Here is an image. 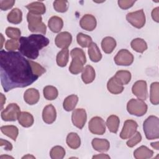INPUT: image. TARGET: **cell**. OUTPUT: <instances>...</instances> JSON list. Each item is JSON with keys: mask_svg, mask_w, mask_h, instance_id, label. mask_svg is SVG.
<instances>
[{"mask_svg": "<svg viewBox=\"0 0 159 159\" xmlns=\"http://www.w3.org/2000/svg\"><path fill=\"white\" fill-rule=\"evenodd\" d=\"M114 61L119 66H129L134 61V56L132 53L126 49H121L115 56Z\"/></svg>", "mask_w": 159, "mask_h": 159, "instance_id": "10", "label": "cell"}, {"mask_svg": "<svg viewBox=\"0 0 159 159\" xmlns=\"http://www.w3.org/2000/svg\"><path fill=\"white\" fill-rule=\"evenodd\" d=\"M141 140H142V135L139 132L137 131L130 138H129V140H127V142H126V144L129 147L132 148L135 146L139 142H140Z\"/></svg>", "mask_w": 159, "mask_h": 159, "instance_id": "42", "label": "cell"}, {"mask_svg": "<svg viewBox=\"0 0 159 159\" xmlns=\"http://www.w3.org/2000/svg\"><path fill=\"white\" fill-rule=\"evenodd\" d=\"M48 26L52 32L58 33L63 27V21L58 16H52L48 21Z\"/></svg>", "mask_w": 159, "mask_h": 159, "instance_id": "20", "label": "cell"}, {"mask_svg": "<svg viewBox=\"0 0 159 159\" xmlns=\"http://www.w3.org/2000/svg\"><path fill=\"white\" fill-rule=\"evenodd\" d=\"M137 127L138 124L135 120L131 119L126 120L120 133V137L124 140L130 138L137 132Z\"/></svg>", "mask_w": 159, "mask_h": 159, "instance_id": "13", "label": "cell"}, {"mask_svg": "<svg viewBox=\"0 0 159 159\" xmlns=\"http://www.w3.org/2000/svg\"><path fill=\"white\" fill-rule=\"evenodd\" d=\"M159 7H157L154 8L152 11V17L153 20H155L156 22H159Z\"/></svg>", "mask_w": 159, "mask_h": 159, "instance_id": "47", "label": "cell"}, {"mask_svg": "<svg viewBox=\"0 0 159 159\" xmlns=\"http://www.w3.org/2000/svg\"><path fill=\"white\" fill-rule=\"evenodd\" d=\"M93 158H110V157L107 154L101 153L96 155H94L93 157Z\"/></svg>", "mask_w": 159, "mask_h": 159, "instance_id": "48", "label": "cell"}, {"mask_svg": "<svg viewBox=\"0 0 159 159\" xmlns=\"http://www.w3.org/2000/svg\"><path fill=\"white\" fill-rule=\"evenodd\" d=\"M25 7L29 10V12L39 16L45 14L46 11L45 4L42 2L40 1H35L30 3L26 5Z\"/></svg>", "mask_w": 159, "mask_h": 159, "instance_id": "19", "label": "cell"}, {"mask_svg": "<svg viewBox=\"0 0 159 159\" xmlns=\"http://www.w3.org/2000/svg\"><path fill=\"white\" fill-rule=\"evenodd\" d=\"M135 2V1L131 0H119L117 1L119 6L122 9H128L132 7Z\"/></svg>", "mask_w": 159, "mask_h": 159, "instance_id": "45", "label": "cell"}, {"mask_svg": "<svg viewBox=\"0 0 159 159\" xmlns=\"http://www.w3.org/2000/svg\"><path fill=\"white\" fill-rule=\"evenodd\" d=\"M1 131L8 137H10L14 141L16 140V139L19 134V129L15 125H3L1 127Z\"/></svg>", "mask_w": 159, "mask_h": 159, "instance_id": "32", "label": "cell"}, {"mask_svg": "<svg viewBox=\"0 0 159 159\" xmlns=\"http://www.w3.org/2000/svg\"><path fill=\"white\" fill-rule=\"evenodd\" d=\"M96 76L95 70L91 65H86L82 71L81 79L85 84L92 83Z\"/></svg>", "mask_w": 159, "mask_h": 159, "instance_id": "21", "label": "cell"}, {"mask_svg": "<svg viewBox=\"0 0 159 159\" xmlns=\"http://www.w3.org/2000/svg\"><path fill=\"white\" fill-rule=\"evenodd\" d=\"M24 99L25 102L29 105L35 104L40 99L39 91L32 88L27 89L24 94Z\"/></svg>", "mask_w": 159, "mask_h": 159, "instance_id": "17", "label": "cell"}, {"mask_svg": "<svg viewBox=\"0 0 159 159\" xmlns=\"http://www.w3.org/2000/svg\"><path fill=\"white\" fill-rule=\"evenodd\" d=\"M43 93L44 98L48 101H52L55 99L58 95L57 89L55 86L50 85L44 87Z\"/></svg>", "mask_w": 159, "mask_h": 159, "instance_id": "36", "label": "cell"}, {"mask_svg": "<svg viewBox=\"0 0 159 159\" xmlns=\"http://www.w3.org/2000/svg\"><path fill=\"white\" fill-rule=\"evenodd\" d=\"M93 148L99 152H107L110 148V143L107 139L94 138L91 142Z\"/></svg>", "mask_w": 159, "mask_h": 159, "instance_id": "18", "label": "cell"}, {"mask_svg": "<svg viewBox=\"0 0 159 159\" xmlns=\"http://www.w3.org/2000/svg\"><path fill=\"white\" fill-rule=\"evenodd\" d=\"M126 20L137 29L142 28L146 22L145 15L143 9L129 12L126 15Z\"/></svg>", "mask_w": 159, "mask_h": 159, "instance_id": "7", "label": "cell"}, {"mask_svg": "<svg viewBox=\"0 0 159 159\" xmlns=\"http://www.w3.org/2000/svg\"><path fill=\"white\" fill-rule=\"evenodd\" d=\"M19 41L17 39L7 40L5 43V48L7 51H15L19 48Z\"/></svg>", "mask_w": 159, "mask_h": 159, "instance_id": "43", "label": "cell"}, {"mask_svg": "<svg viewBox=\"0 0 159 159\" xmlns=\"http://www.w3.org/2000/svg\"><path fill=\"white\" fill-rule=\"evenodd\" d=\"M54 9L58 12H65L68 9V2L65 0H57L53 3Z\"/></svg>", "mask_w": 159, "mask_h": 159, "instance_id": "39", "label": "cell"}, {"mask_svg": "<svg viewBox=\"0 0 159 159\" xmlns=\"http://www.w3.org/2000/svg\"><path fill=\"white\" fill-rule=\"evenodd\" d=\"M132 91L138 99L146 100L148 96L147 82L144 80L137 81L132 86Z\"/></svg>", "mask_w": 159, "mask_h": 159, "instance_id": "12", "label": "cell"}, {"mask_svg": "<svg viewBox=\"0 0 159 159\" xmlns=\"http://www.w3.org/2000/svg\"><path fill=\"white\" fill-rule=\"evenodd\" d=\"M1 83L5 92L17 88H25L35 82L38 76L32 71L29 60L20 52H0Z\"/></svg>", "mask_w": 159, "mask_h": 159, "instance_id": "1", "label": "cell"}, {"mask_svg": "<svg viewBox=\"0 0 159 159\" xmlns=\"http://www.w3.org/2000/svg\"><path fill=\"white\" fill-rule=\"evenodd\" d=\"M115 79L122 85L127 84L131 80V73L127 70H119L114 76Z\"/></svg>", "mask_w": 159, "mask_h": 159, "instance_id": "30", "label": "cell"}, {"mask_svg": "<svg viewBox=\"0 0 159 159\" xmlns=\"http://www.w3.org/2000/svg\"><path fill=\"white\" fill-rule=\"evenodd\" d=\"M88 128L93 134L103 135L106 132V123L101 117L95 116L89 120Z\"/></svg>", "mask_w": 159, "mask_h": 159, "instance_id": "9", "label": "cell"}, {"mask_svg": "<svg viewBox=\"0 0 159 159\" xmlns=\"http://www.w3.org/2000/svg\"><path fill=\"white\" fill-rule=\"evenodd\" d=\"M56 117V109L52 104H48L43 108L42 111V119L45 123L51 124L55 122Z\"/></svg>", "mask_w": 159, "mask_h": 159, "instance_id": "16", "label": "cell"}, {"mask_svg": "<svg viewBox=\"0 0 159 159\" xmlns=\"http://www.w3.org/2000/svg\"><path fill=\"white\" fill-rule=\"evenodd\" d=\"M78 102V97L75 94H71L67 96L63 101V107L66 111H73Z\"/></svg>", "mask_w": 159, "mask_h": 159, "instance_id": "29", "label": "cell"}, {"mask_svg": "<svg viewBox=\"0 0 159 159\" xmlns=\"http://www.w3.org/2000/svg\"><path fill=\"white\" fill-rule=\"evenodd\" d=\"M6 34L11 39H18L20 38L21 32L18 28L8 27L6 29Z\"/></svg>", "mask_w": 159, "mask_h": 159, "instance_id": "40", "label": "cell"}, {"mask_svg": "<svg viewBox=\"0 0 159 159\" xmlns=\"http://www.w3.org/2000/svg\"><path fill=\"white\" fill-rule=\"evenodd\" d=\"M19 41V52L30 60L36 59L39 51L49 44V40L43 35L31 34L29 37H20Z\"/></svg>", "mask_w": 159, "mask_h": 159, "instance_id": "2", "label": "cell"}, {"mask_svg": "<svg viewBox=\"0 0 159 159\" xmlns=\"http://www.w3.org/2000/svg\"><path fill=\"white\" fill-rule=\"evenodd\" d=\"M119 123L120 120L118 116L116 115H111L107 117L106 125L111 132L116 134L118 131Z\"/></svg>", "mask_w": 159, "mask_h": 159, "instance_id": "31", "label": "cell"}, {"mask_svg": "<svg viewBox=\"0 0 159 159\" xmlns=\"http://www.w3.org/2000/svg\"><path fill=\"white\" fill-rule=\"evenodd\" d=\"M81 27L87 31H93L96 27L97 21L94 16L91 14H85L80 21Z\"/></svg>", "mask_w": 159, "mask_h": 159, "instance_id": "15", "label": "cell"}, {"mask_svg": "<svg viewBox=\"0 0 159 159\" xmlns=\"http://www.w3.org/2000/svg\"><path fill=\"white\" fill-rule=\"evenodd\" d=\"M132 48L137 52L143 53L147 49V44L146 42L141 38H136L130 42Z\"/></svg>", "mask_w": 159, "mask_h": 159, "instance_id": "33", "label": "cell"}, {"mask_svg": "<svg viewBox=\"0 0 159 159\" xmlns=\"http://www.w3.org/2000/svg\"><path fill=\"white\" fill-rule=\"evenodd\" d=\"M65 150L61 146L57 145L52 148L50 156L52 159H62L65 155Z\"/></svg>", "mask_w": 159, "mask_h": 159, "instance_id": "38", "label": "cell"}, {"mask_svg": "<svg viewBox=\"0 0 159 159\" xmlns=\"http://www.w3.org/2000/svg\"><path fill=\"white\" fill-rule=\"evenodd\" d=\"M66 144L72 149H77L80 147L81 139L75 132H70L68 134L66 139Z\"/></svg>", "mask_w": 159, "mask_h": 159, "instance_id": "28", "label": "cell"}, {"mask_svg": "<svg viewBox=\"0 0 159 159\" xmlns=\"http://www.w3.org/2000/svg\"><path fill=\"white\" fill-rule=\"evenodd\" d=\"M76 40L78 43L83 48L88 47L93 42L92 38L88 35L80 32L77 34Z\"/></svg>", "mask_w": 159, "mask_h": 159, "instance_id": "37", "label": "cell"}, {"mask_svg": "<svg viewBox=\"0 0 159 159\" xmlns=\"http://www.w3.org/2000/svg\"><path fill=\"white\" fill-rule=\"evenodd\" d=\"M150 145H151V146H152L153 148L156 149L157 150H159V142H152V143H150Z\"/></svg>", "mask_w": 159, "mask_h": 159, "instance_id": "50", "label": "cell"}, {"mask_svg": "<svg viewBox=\"0 0 159 159\" xmlns=\"http://www.w3.org/2000/svg\"><path fill=\"white\" fill-rule=\"evenodd\" d=\"M29 61H30V64L31 65L33 73L35 76L39 77L42 75H43L44 73H45V71H46L45 68H44L40 64H39L38 63H37L35 61L30 60H29Z\"/></svg>", "mask_w": 159, "mask_h": 159, "instance_id": "41", "label": "cell"}, {"mask_svg": "<svg viewBox=\"0 0 159 159\" xmlns=\"http://www.w3.org/2000/svg\"><path fill=\"white\" fill-rule=\"evenodd\" d=\"M116 41L112 37H106L101 42V48L104 53H111L116 47Z\"/></svg>", "mask_w": 159, "mask_h": 159, "instance_id": "23", "label": "cell"}, {"mask_svg": "<svg viewBox=\"0 0 159 159\" xmlns=\"http://www.w3.org/2000/svg\"><path fill=\"white\" fill-rule=\"evenodd\" d=\"M19 123L24 127H31L34 122L33 116L28 112H21L18 117Z\"/></svg>", "mask_w": 159, "mask_h": 159, "instance_id": "26", "label": "cell"}, {"mask_svg": "<svg viewBox=\"0 0 159 159\" xmlns=\"http://www.w3.org/2000/svg\"><path fill=\"white\" fill-rule=\"evenodd\" d=\"M3 158H14L12 157H11V156H7V155H2L0 157V158L2 159Z\"/></svg>", "mask_w": 159, "mask_h": 159, "instance_id": "52", "label": "cell"}, {"mask_svg": "<svg viewBox=\"0 0 159 159\" xmlns=\"http://www.w3.org/2000/svg\"><path fill=\"white\" fill-rule=\"evenodd\" d=\"M70 56L72 60L69 66V71L73 75L79 74L83 71L84 65L86 62L85 53L81 48H75L71 50Z\"/></svg>", "mask_w": 159, "mask_h": 159, "instance_id": "3", "label": "cell"}, {"mask_svg": "<svg viewBox=\"0 0 159 159\" xmlns=\"http://www.w3.org/2000/svg\"><path fill=\"white\" fill-rule=\"evenodd\" d=\"M69 58V50L68 48H63L60 51L56 58V61L58 66L60 67L65 66L68 62Z\"/></svg>", "mask_w": 159, "mask_h": 159, "instance_id": "35", "label": "cell"}, {"mask_svg": "<svg viewBox=\"0 0 159 159\" xmlns=\"http://www.w3.org/2000/svg\"><path fill=\"white\" fill-rule=\"evenodd\" d=\"M143 129L148 140L159 138V119L155 116H150L143 123Z\"/></svg>", "mask_w": 159, "mask_h": 159, "instance_id": "4", "label": "cell"}, {"mask_svg": "<svg viewBox=\"0 0 159 159\" xmlns=\"http://www.w3.org/2000/svg\"><path fill=\"white\" fill-rule=\"evenodd\" d=\"M72 42V36L68 32L59 33L55 39V43L57 47L60 48H68Z\"/></svg>", "mask_w": 159, "mask_h": 159, "instance_id": "14", "label": "cell"}, {"mask_svg": "<svg viewBox=\"0 0 159 159\" xmlns=\"http://www.w3.org/2000/svg\"><path fill=\"white\" fill-rule=\"evenodd\" d=\"M0 96H1V109H2L3 106L6 102V97L4 96L2 93H1Z\"/></svg>", "mask_w": 159, "mask_h": 159, "instance_id": "49", "label": "cell"}, {"mask_svg": "<svg viewBox=\"0 0 159 159\" xmlns=\"http://www.w3.org/2000/svg\"><path fill=\"white\" fill-rule=\"evenodd\" d=\"M20 112V107L16 103H11L1 111V117L4 121H16Z\"/></svg>", "mask_w": 159, "mask_h": 159, "instance_id": "8", "label": "cell"}, {"mask_svg": "<svg viewBox=\"0 0 159 159\" xmlns=\"http://www.w3.org/2000/svg\"><path fill=\"white\" fill-rule=\"evenodd\" d=\"M108 91L114 94H118L124 91L123 85L120 84L113 76L109 79L107 83Z\"/></svg>", "mask_w": 159, "mask_h": 159, "instance_id": "25", "label": "cell"}, {"mask_svg": "<svg viewBox=\"0 0 159 159\" xmlns=\"http://www.w3.org/2000/svg\"><path fill=\"white\" fill-rule=\"evenodd\" d=\"M88 55L89 59L93 62H98L102 58V54L96 43L92 42L88 47Z\"/></svg>", "mask_w": 159, "mask_h": 159, "instance_id": "24", "label": "cell"}, {"mask_svg": "<svg viewBox=\"0 0 159 159\" xmlns=\"http://www.w3.org/2000/svg\"><path fill=\"white\" fill-rule=\"evenodd\" d=\"M0 145L2 147L4 146L5 150H7V151H11L12 149V145L11 143H10L9 142H8L6 140L2 139H0Z\"/></svg>", "mask_w": 159, "mask_h": 159, "instance_id": "46", "label": "cell"}, {"mask_svg": "<svg viewBox=\"0 0 159 159\" xmlns=\"http://www.w3.org/2000/svg\"><path fill=\"white\" fill-rule=\"evenodd\" d=\"M7 19L11 24H20L22 20V12L21 10L18 8H14L7 14Z\"/></svg>", "mask_w": 159, "mask_h": 159, "instance_id": "27", "label": "cell"}, {"mask_svg": "<svg viewBox=\"0 0 159 159\" xmlns=\"http://www.w3.org/2000/svg\"><path fill=\"white\" fill-rule=\"evenodd\" d=\"M35 158V157H34V156H32V155H25V156H24L22 158Z\"/></svg>", "mask_w": 159, "mask_h": 159, "instance_id": "51", "label": "cell"}, {"mask_svg": "<svg viewBox=\"0 0 159 159\" xmlns=\"http://www.w3.org/2000/svg\"><path fill=\"white\" fill-rule=\"evenodd\" d=\"M15 4L14 0H1L0 9L2 11H7L12 8Z\"/></svg>", "mask_w": 159, "mask_h": 159, "instance_id": "44", "label": "cell"}, {"mask_svg": "<svg viewBox=\"0 0 159 159\" xmlns=\"http://www.w3.org/2000/svg\"><path fill=\"white\" fill-rule=\"evenodd\" d=\"M1 48L2 50V48L3 47V41H4V37L2 34H1Z\"/></svg>", "mask_w": 159, "mask_h": 159, "instance_id": "53", "label": "cell"}, {"mask_svg": "<svg viewBox=\"0 0 159 159\" xmlns=\"http://www.w3.org/2000/svg\"><path fill=\"white\" fill-rule=\"evenodd\" d=\"M27 20L28 22V28L32 32H39L45 35L47 27L42 22L41 16L36 15L28 12L27 14Z\"/></svg>", "mask_w": 159, "mask_h": 159, "instance_id": "5", "label": "cell"}, {"mask_svg": "<svg viewBox=\"0 0 159 159\" xmlns=\"http://www.w3.org/2000/svg\"><path fill=\"white\" fill-rule=\"evenodd\" d=\"M87 120V114L85 109L77 108L75 109L71 114V120L73 125L77 128L81 129L84 126Z\"/></svg>", "mask_w": 159, "mask_h": 159, "instance_id": "11", "label": "cell"}, {"mask_svg": "<svg viewBox=\"0 0 159 159\" xmlns=\"http://www.w3.org/2000/svg\"><path fill=\"white\" fill-rule=\"evenodd\" d=\"M147 105L143 100L140 99H131L127 104V112L137 117L143 116L147 111Z\"/></svg>", "mask_w": 159, "mask_h": 159, "instance_id": "6", "label": "cell"}, {"mask_svg": "<svg viewBox=\"0 0 159 159\" xmlns=\"http://www.w3.org/2000/svg\"><path fill=\"white\" fill-rule=\"evenodd\" d=\"M153 155V150L149 149L145 145L137 148L134 152V157L136 159L150 158Z\"/></svg>", "mask_w": 159, "mask_h": 159, "instance_id": "22", "label": "cell"}, {"mask_svg": "<svg viewBox=\"0 0 159 159\" xmlns=\"http://www.w3.org/2000/svg\"><path fill=\"white\" fill-rule=\"evenodd\" d=\"M159 83L153 82L150 85V100L152 104L158 105L159 103Z\"/></svg>", "mask_w": 159, "mask_h": 159, "instance_id": "34", "label": "cell"}]
</instances>
